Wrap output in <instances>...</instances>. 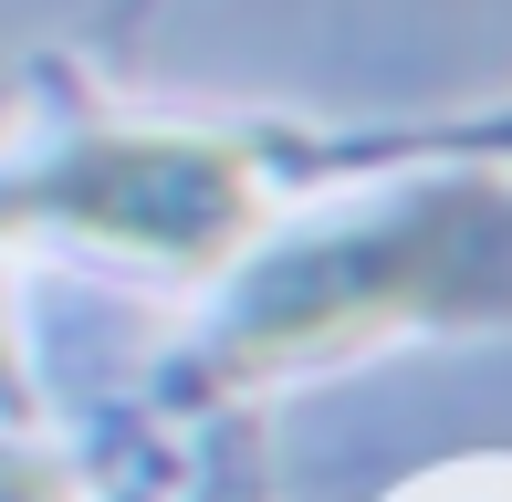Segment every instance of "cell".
I'll list each match as a JSON object with an SVG mask.
<instances>
[{
  "label": "cell",
  "instance_id": "obj_1",
  "mask_svg": "<svg viewBox=\"0 0 512 502\" xmlns=\"http://www.w3.org/2000/svg\"><path fill=\"white\" fill-rule=\"evenodd\" d=\"M429 325H512V189L502 178H439L408 189L366 220L283 241L251 262L241 304H230L209 387H262L304 377L335 356H366L387 335Z\"/></svg>",
  "mask_w": 512,
  "mask_h": 502
},
{
  "label": "cell",
  "instance_id": "obj_2",
  "mask_svg": "<svg viewBox=\"0 0 512 502\" xmlns=\"http://www.w3.org/2000/svg\"><path fill=\"white\" fill-rule=\"evenodd\" d=\"M0 220L21 231H74L105 251L168 272H220L241 262L262 231V168L230 136H178V126H115L74 136L63 157H42L32 178L0 189Z\"/></svg>",
  "mask_w": 512,
  "mask_h": 502
},
{
  "label": "cell",
  "instance_id": "obj_3",
  "mask_svg": "<svg viewBox=\"0 0 512 502\" xmlns=\"http://www.w3.org/2000/svg\"><path fill=\"white\" fill-rule=\"evenodd\" d=\"M0 387H11V335H0Z\"/></svg>",
  "mask_w": 512,
  "mask_h": 502
}]
</instances>
